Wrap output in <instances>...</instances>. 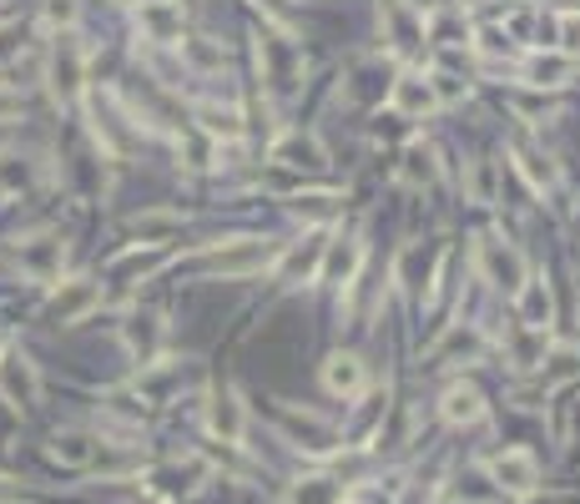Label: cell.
Returning <instances> with one entry per match:
<instances>
[{
	"mask_svg": "<svg viewBox=\"0 0 580 504\" xmlns=\"http://www.w3.org/2000/svg\"><path fill=\"white\" fill-rule=\"evenodd\" d=\"M474 263H480V278L490 288H500V293H520L530 278L526 258H520V248H510L504 238H480V248H474Z\"/></svg>",
	"mask_w": 580,
	"mask_h": 504,
	"instance_id": "1",
	"label": "cell"
},
{
	"mask_svg": "<svg viewBox=\"0 0 580 504\" xmlns=\"http://www.w3.org/2000/svg\"><path fill=\"white\" fill-rule=\"evenodd\" d=\"M0 504H26V490L16 480H0Z\"/></svg>",
	"mask_w": 580,
	"mask_h": 504,
	"instance_id": "40",
	"label": "cell"
},
{
	"mask_svg": "<svg viewBox=\"0 0 580 504\" xmlns=\"http://www.w3.org/2000/svg\"><path fill=\"white\" fill-rule=\"evenodd\" d=\"M526 81H530V87H540V91L566 87V81H570V56L566 51H536L526 61Z\"/></svg>",
	"mask_w": 580,
	"mask_h": 504,
	"instance_id": "16",
	"label": "cell"
},
{
	"mask_svg": "<svg viewBox=\"0 0 580 504\" xmlns=\"http://www.w3.org/2000/svg\"><path fill=\"white\" fill-rule=\"evenodd\" d=\"M162 263H167L162 248H137V252H127V258H117L111 273H117V278H147V273H157Z\"/></svg>",
	"mask_w": 580,
	"mask_h": 504,
	"instance_id": "27",
	"label": "cell"
},
{
	"mask_svg": "<svg viewBox=\"0 0 580 504\" xmlns=\"http://www.w3.org/2000/svg\"><path fill=\"white\" fill-rule=\"evenodd\" d=\"M278 162L288 167H323V157H318V147L308 142V137H288V142H278Z\"/></svg>",
	"mask_w": 580,
	"mask_h": 504,
	"instance_id": "28",
	"label": "cell"
},
{
	"mask_svg": "<svg viewBox=\"0 0 580 504\" xmlns=\"http://www.w3.org/2000/svg\"><path fill=\"white\" fill-rule=\"evenodd\" d=\"M399 177H404L409 187H429L439 177V162H434V147H424V142H414V147H404V162H399Z\"/></svg>",
	"mask_w": 580,
	"mask_h": 504,
	"instance_id": "22",
	"label": "cell"
},
{
	"mask_svg": "<svg viewBox=\"0 0 580 504\" xmlns=\"http://www.w3.org/2000/svg\"><path fill=\"white\" fill-rule=\"evenodd\" d=\"M16 263H21V273H31L36 283H56V278H61V263H67V242L56 238V232H36V238H26L21 248H16Z\"/></svg>",
	"mask_w": 580,
	"mask_h": 504,
	"instance_id": "6",
	"label": "cell"
},
{
	"mask_svg": "<svg viewBox=\"0 0 580 504\" xmlns=\"http://www.w3.org/2000/svg\"><path fill=\"white\" fill-rule=\"evenodd\" d=\"M490 480L500 484V490H510V494H536L540 464H536V454L530 450H504V454H494L490 460Z\"/></svg>",
	"mask_w": 580,
	"mask_h": 504,
	"instance_id": "9",
	"label": "cell"
},
{
	"mask_svg": "<svg viewBox=\"0 0 580 504\" xmlns=\"http://www.w3.org/2000/svg\"><path fill=\"white\" fill-rule=\"evenodd\" d=\"M323 248H329V228H313L278 258V283H308L323 268Z\"/></svg>",
	"mask_w": 580,
	"mask_h": 504,
	"instance_id": "7",
	"label": "cell"
},
{
	"mask_svg": "<svg viewBox=\"0 0 580 504\" xmlns=\"http://www.w3.org/2000/svg\"><path fill=\"white\" fill-rule=\"evenodd\" d=\"M576 373H580V353L576 349H560L556 359H550V369H546V389L566 384V379H576Z\"/></svg>",
	"mask_w": 580,
	"mask_h": 504,
	"instance_id": "32",
	"label": "cell"
},
{
	"mask_svg": "<svg viewBox=\"0 0 580 504\" xmlns=\"http://www.w3.org/2000/svg\"><path fill=\"white\" fill-rule=\"evenodd\" d=\"M550 353V329H526L520 323V333L510 339V363L514 369H540Z\"/></svg>",
	"mask_w": 580,
	"mask_h": 504,
	"instance_id": "19",
	"label": "cell"
},
{
	"mask_svg": "<svg viewBox=\"0 0 580 504\" xmlns=\"http://www.w3.org/2000/svg\"><path fill=\"white\" fill-rule=\"evenodd\" d=\"M283 429L298 439V450H308V454H333L339 450V429L323 424V419H313V414H283Z\"/></svg>",
	"mask_w": 580,
	"mask_h": 504,
	"instance_id": "12",
	"label": "cell"
},
{
	"mask_svg": "<svg viewBox=\"0 0 580 504\" xmlns=\"http://www.w3.org/2000/svg\"><path fill=\"white\" fill-rule=\"evenodd\" d=\"M142 6H172V0H142Z\"/></svg>",
	"mask_w": 580,
	"mask_h": 504,
	"instance_id": "44",
	"label": "cell"
},
{
	"mask_svg": "<svg viewBox=\"0 0 580 504\" xmlns=\"http://www.w3.org/2000/svg\"><path fill=\"white\" fill-rule=\"evenodd\" d=\"M429 87H434L439 107H449V101H460V97H464V81H460V77H444V71H439V77H429Z\"/></svg>",
	"mask_w": 580,
	"mask_h": 504,
	"instance_id": "34",
	"label": "cell"
},
{
	"mask_svg": "<svg viewBox=\"0 0 580 504\" xmlns=\"http://www.w3.org/2000/svg\"><path fill=\"white\" fill-rule=\"evenodd\" d=\"M439 359H449V353H464V359H474V353H480V333L474 329H449L444 333V343H439Z\"/></svg>",
	"mask_w": 580,
	"mask_h": 504,
	"instance_id": "31",
	"label": "cell"
},
{
	"mask_svg": "<svg viewBox=\"0 0 580 504\" xmlns=\"http://www.w3.org/2000/svg\"><path fill=\"white\" fill-rule=\"evenodd\" d=\"M514 162H520V172H526V182L536 187V192H550V187L560 182V167L550 162L540 147H530V142H520L514 147Z\"/></svg>",
	"mask_w": 580,
	"mask_h": 504,
	"instance_id": "18",
	"label": "cell"
},
{
	"mask_svg": "<svg viewBox=\"0 0 580 504\" xmlns=\"http://www.w3.org/2000/svg\"><path fill=\"white\" fill-rule=\"evenodd\" d=\"M21 56V26H0V67Z\"/></svg>",
	"mask_w": 580,
	"mask_h": 504,
	"instance_id": "37",
	"label": "cell"
},
{
	"mask_svg": "<svg viewBox=\"0 0 580 504\" xmlns=\"http://www.w3.org/2000/svg\"><path fill=\"white\" fill-rule=\"evenodd\" d=\"M208 429L222 444H242V434H248V409H242L238 389H212L208 394Z\"/></svg>",
	"mask_w": 580,
	"mask_h": 504,
	"instance_id": "8",
	"label": "cell"
},
{
	"mask_svg": "<svg viewBox=\"0 0 580 504\" xmlns=\"http://www.w3.org/2000/svg\"><path fill=\"white\" fill-rule=\"evenodd\" d=\"M560 51H566V56H580V11H566V16H560Z\"/></svg>",
	"mask_w": 580,
	"mask_h": 504,
	"instance_id": "33",
	"label": "cell"
},
{
	"mask_svg": "<svg viewBox=\"0 0 580 504\" xmlns=\"http://www.w3.org/2000/svg\"><path fill=\"white\" fill-rule=\"evenodd\" d=\"M470 182H474V198H480V202H490V198H494V182H490V162H480V167H474V177H470Z\"/></svg>",
	"mask_w": 580,
	"mask_h": 504,
	"instance_id": "38",
	"label": "cell"
},
{
	"mask_svg": "<svg viewBox=\"0 0 580 504\" xmlns=\"http://www.w3.org/2000/svg\"><path fill=\"white\" fill-rule=\"evenodd\" d=\"M41 16H46L51 31H71L77 16H81V6H77V0H41Z\"/></svg>",
	"mask_w": 580,
	"mask_h": 504,
	"instance_id": "30",
	"label": "cell"
},
{
	"mask_svg": "<svg viewBox=\"0 0 580 504\" xmlns=\"http://www.w3.org/2000/svg\"><path fill=\"white\" fill-rule=\"evenodd\" d=\"M187 46V41H182ZM187 56L198 61V67H222V56L218 51H208V46H187Z\"/></svg>",
	"mask_w": 580,
	"mask_h": 504,
	"instance_id": "39",
	"label": "cell"
},
{
	"mask_svg": "<svg viewBox=\"0 0 580 504\" xmlns=\"http://www.w3.org/2000/svg\"><path fill=\"white\" fill-rule=\"evenodd\" d=\"M520 319H526V329H550V288L546 283H530L526 278V288H520Z\"/></svg>",
	"mask_w": 580,
	"mask_h": 504,
	"instance_id": "24",
	"label": "cell"
},
{
	"mask_svg": "<svg viewBox=\"0 0 580 504\" xmlns=\"http://www.w3.org/2000/svg\"><path fill=\"white\" fill-rule=\"evenodd\" d=\"M288 504H343V480L333 474H308L288 490Z\"/></svg>",
	"mask_w": 580,
	"mask_h": 504,
	"instance_id": "20",
	"label": "cell"
},
{
	"mask_svg": "<svg viewBox=\"0 0 580 504\" xmlns=\"http://www.w3.org/2000/svg\"><path fill=\"white\" fill-rule=\"evenodd\" d=\"M0 399H6L16 414H31V409L41 404V373H36V363L16 349L0 353Z\"/></svg>",
	"mask_w": 580,
	"mask_h": 504,
	"instance_id": "2",
	"label": "cell"
},
{
	"mask_svg": "<svg viewBox=\"0 0 580 504\" xmlns=\"http://www.w3.org/2000/svg\"><path fill=\"white\" fill-rule=\"evenodd\" d=\"M439 414H444V424H460V429L484 424V399H480V389H470V384L444 389V399H439Z\"/></svg>",
	"mask_w": 580,
	"mask_h": 504,
	"instance_id": "14",
	"label": "cell"
},
{
	"mask_svg": "<svg viewBox=\"0 0 580 504\" xmlns=\"http://www.w3.org/2000/svg\"><path fill=\"white\" fill-rule=\"evenodd\" d=\"M142 31L162 46L182 41V11H177V0L172 6H142Z\"/></svg>",
	"mask_w": 580,
	"mask_h": 504,
	"instance_id": "21",
	"label": "cell"
},
{
	"mask_svg": "<svg viewBox=\"0 0 580 504\" xmlns=\"http://www.w3.org/2000/svg\"><path fill=\"white\" fill-rule=\"evenodd\" d=\"M97 308H101V288L91 278H67V283L56 278L51 298H46V323H81Z\"/></svg>",
	"mask_w": 580,
	"mask_h": 504,
	"instance_id": "4",
	"label": "cell"
},
{
	"mask_svg": "<svg viewBox=\"0 0 580 504\" xmlns=\"http://www.w3.org/2000/svg\"><path fill=\"white\" fill-rule=\"evenodd\" d=\"M6 349H11V343H6V339H0V353H6Z\"/></svg>",
	"mask_w": 580,
	"mask_h": 504,
	"instance_id": "45",
	"label": "cell"
},
{
	"mask_svg": "<svg viewBox=\"0 0 580 504\" xmlns=\"http://www.w3.org/2000/svg\"><path fill=\"white\" fill-rule=\"evenodd\" d=\"M97 444H101V439H91L87 429H67V434L51 439V460L67 464V470H91V460H97Z\"/></svg>",
	"mask_w": 580,
	"mask_h": 504,
	"instance_id": "15",
	"label": "cell"
},
{
	"mask_svg": "<svg viewBox=\"0 0 580 504\" xmlns=\"http://www.w3.org/2000/svg\"><path fill=\"white\" fill-rule=\"evenodd\" d=\"M394 107L404 111V117H429V111L439 107L434 87H429V77H399L394 81Z\"/></svg>",
	"mask_w": 580,
	"mask_h": 504,
	"instance_id": "17",
	"label": "cell"
},
{
	"mask_svg": "<svg viewBox=\"0 0 580 504\" xmlns=\"http://www.w3.org/2000/svg\"><path fill=\"white\" fill-rule=\"evenodd\" d=\"M127 349H132L142 363H152L157 349H162V323L157 319H132L127 323Z\"/></svg>",
	"mask_w": 580,
	"mask_h": 504,
	"instance_id": "25",
	"label": "cell"
},
{
	"mask_svg": "<svg viewBox=\"0 0 580 504\" xmlns=\"http://www.w3.org/2000/svg\"><path fill=\"white\" fill-rule=\"evenodd\" d=\"M383 31H389V41H394V51H419L424 46V16H414L404 6V0H389L383 6Z\"/></svg>",
	"mask_w": 580,
	"mask_h": 504,
	"instance_id": "11",
	"label": "cell"
},
{
	"mask_svg": "<svg viewBox=\"0 0 580 504\" xmlns=\"http://www.w3.org/2000/svg\"><path fill=\"white\" fill-rule=\"evenodd\" d=\"M363 384H369V373H363V359H353V353H333L323 363V389L333 399H359Z\"/></svg>",
	"mask_w": 580,
	"mask_h": 504,
	"instance_id": "10",
	"label": "cell"
},
{
	"mask_svg": "<svg viewBox=\"0 0 580 504\" xmlns=\"http://www.w3.org/2000/svg\"><path fill=\"white\" fill-rule=\"evenodd\" d=\"M16 107H21V101H16V97H6V91H0V121H6V117H16Z\"/></svg>",
	"mask_w": 580,
	"mask_h": 504,
	"instance_id": "41",
	"label": "cell"
},
{
	"mask_svg": "<svg viewBox=\"0 0 580 504\" xmlns=\"http://www.w3.org/2000/svg\"><path fill=\"white\" fill-rule=\"evenodd\" d=\"M51 91L61 101H77L87 91V56H81L77 36L71 31H56V46H51V71H46Z\"/></svg>",
	"mask_w": 580,
	"mask_h": 504,
	"instance_id": "3",
	"label": "cell"
},
{
	"mask_svg": "<svg viewBox=\"0 0 580 504\" xmlns=\"http://www.w3.org/2000/svg\"><path fill=\"white\" fill-rule=\"evenodd\" d=\"M359 263H363V242H333L329 238V248H323V283H339V288H349L353 278H359Z\"/></svg>",
	"mask_w": 580,
	"mask_h": 504,
	"instance_id": "13",
	"label": "cell"
},
{
	"mask_svg": "<svg viewBox=\"0 0 580 504\" xmlns=\"http://www.w3.org/2000/svg\"><path fill=\"white\" fill-rule=\"evenodd\" d=\"M31 187H36V167L16 152H0V192H6V198H21Z\"/></svg>",
	"mask_w": 580,
	"mask_h": 504,
	"instance_id": "23",
	"label": "cell"
},
{
	"mask_svg": "<svg viewBox=\"0 0 580 504\" xmlns=\"http://www.w3.org/2000/svg\"><path fill=\"white\" fill-rule=\"evenodd\" d=\"M480 51L484 56H504V51H510V31H500V26H484V31H480Z\"/></svg>",
	"mask_w": 580,
	"mask_h": 504,
	"instance_id": "36",
	"label": "cell"
},
{
	"mask_svg": "<svg viewBox=\"0 0 580 504\" xmlns=\"http://www.w3.org/2000/svg\"><path fill=\"white\" fill-rule=\"evenodd\" d=\"M132 228L147 238V232H172V228H182V218H172V212H147V218L132 222Z\"/></svg>",
	"mask_w": 580,
	"mask_h": 504,
	"instance_id": "35",
	"label": "cell"
},
{
	"mask_svg": "<svg viewBox=\"0 0 580 504\" xmlns=\"http://www.w3.org/2000/svg\"><path fill=\"white\" fill-rule=\"evenodd\" d=\"M570 424H576V429H566V434L580 444V399H576V404H570Z\"/></svg>",
	"mask_w": 580,
	"mask_h": 504,
	"instance_id": "42",
	"label": "cell"
},
{
	"mask_svg": "<svg viewBox=\"0 0 580 504\" xmlns=\"http://www.w3.org/2000/svg\"><path fill=\"white\" fill-rule=\"evenodd\" d=\"M198 464H162V470H152V494H162V500H172V494H187L192 484H198Z\"/></svg>",
	"mask_w": 580,
	"mask_h": 504,
	"instance_id": "26",
	"label": "cell"
},
{
	"mask_svg": "<svg viewBox=\"0 0 580 504\" xmlns=\"http://www.w3.org/2000/svg\"><path fill=\"white\" fill-rule=\"evenodd\" d=\"M132 504H167V500H162V494H152V490H147V494H137Z\"/></svg>",
	"mask_w": 580,
	"mask_h": 504,
	"instance_id": "43",
	"label": "cell"
},
{
	"mask_svg": "<svg viewBox=\"0 0 580 504\" xmlns=\"http://www.w3.org/2000/svg\"><path fill=\"white\" fill-rule=\"evenodd\" d=\"M198 117H202V127H208V137H228V142H238V137H242V121H238V111L202 107Z\"/></svg>",
	"mask_w": 580,
	"mask_h": 504,
	"instance_id": "29",
	"label": "cell"
},
{
	"mask_svg": "<svg viewBox=\"0 0 580 504\" xmlns=\"http://www.w3.org/2000/svg\"><path fill=\"white\" fill-rule=\"evenodd\" d=\"M268 263H273V252L252 238L222 242V248H212L208 258H202V268H208V273H222V278H252V273H263Z\"/></svg>",
	"mask_w": 580,
	"mask_h": 504,
	"instance_id": "5",
	"label": "cell"
}]
</instances>
